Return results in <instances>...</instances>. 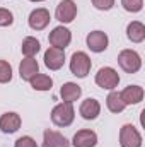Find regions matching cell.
<instances>
[{
  "label": "cell",
  "mask_w": 145,
  "mask_h": 147,
  "mask_svg": "<svg viewBox=\"0 0 145 147\" xmlns=\"http://www.w3.org/2000/svg\"><path fill=\"white\" fill-rule=\"evenodd\" d=\"M80 94H82V89L75 82H67L60 89V96H62L63 103H73V101H77L80 98Z\"/></svg>",
  "instance_id": "obj_17"
},
{
  "label": "cell",
  "mask_w": 145,
  "mask_h": 147,
  "mask_svg": "<svg viewBox=\"0 0 145 147\" xmlns=\"http://www.w3.org/2000/svg\"><path fill=\"white\" fill-rule=\"evenodd\" d=\"M55 16L63 24L72 22L73 19H75V16H77V5H75V2L73 0H62L58 3V7H56Z\"/></svg>",
  "instance_id": "obj_7"
},
{
  "label": "cell",
  "mask_w": 145,
  "mask_h": 147,
  "mask_svg": "<svg viewBox=\"0 0 145 147\" xmlns=\"http://www.w3.org/2000/svg\"><path fill=\"white\" fill-rule=\"evenodd\" d=\"M119 96L126 106L128 105H138L144 99V89L140 86H128L123 89V92H119Z\"/></svg>",
  "instance_id": "obj_13"
},
{
  "label": "cell",
  "mask_w": 145,
  "mask_h": 147,
  "mask_svg": "<svg viewBox=\"0 0 145 147\" xmlns=\"http://www.w3.org/2000/svg\"><path fill=\"white\" fill-rule=\"evenodd\" d=\"M31 2H43V0H31Z\"/></svg>",
  "instance_id": "obj_27"
},
{
  "label": "cell",
  "mask_w": 145,
  "mask_h": 147,
  "mask_svg": "<svg viewBox=\"0 0 145 147\" xmlns=\"http://www.w3.org/2000/svg\"><path fill=\"white\" fill-rule=\"evenodd\" d=\"M72 144H73V147H96L97 135L92 130H79L73 135Z\"/></svg>",
  "instance_id": "obj_12"
},
{
  "label": "cell",
  "mask_w": 145,
  "mask_h": 147,
  "mask_svg": "<svg viewBox=\"0 0 145 147\" xmlns=\"http://www.w3.org/2000/svg\"><path fill=\"white\" fill-rule=\"evenodd\" d=\"M36 74H39V65L34 58H24L19 65V75L22 80H31Z\"/></svg>",
  "instance_id": "obj_16"
},
{
  "label": "cell",
  "mask_w": 145,
  "mask_h": 147,
  "mask_svg": "<svg viewBox=\"0 0 145 147\" xmlns=\"http://www.w3.org/2000/svg\"><path fill=\"white\" fill-rule=\"evenodd\" d=\"M14 147H38V144H36V140H34L33 137L26 135V137L17 139V140H15V146H14Z\"/></svg>",
  "instance_id": "obj_25"
},
{
  "label": "cell",
  "mask_w": 145,
  "mask_h": 147,
  "mask_svg": "<svg viewBox=\"0 0 145 147\" xmlns=\"http://www.w3.org/2000/svg\"><path fill=\"white\" fill-rule=\"evenodd\" d=\"M92 63H91V58L87 57V53L84 51H75L72 55V60H70V70L75 77H87V74L91 70Z\"/></svg>",
  "instance_id": "obj_3"
},
{
  "label": "cell",
  "mask_w": 145,
  "mask_h": 147,
  "mask_svg": "<svg viewBox=\"0 0 145 147\" xmlns=\"http://www.w3.org/2000/svg\"><path fill=\"white\" fill-rule=\"evenodd\" d=\"M50 45L51 46H55V48H60V50H65L68 45H70V41H72V34H70V31L67 29V28H63V26H58V28H55L51 33H50Z\"/></svg>",
  "instance_id": "obj_8"
},
{
  "label": "cell",
  "mask_w": 145,
  "mask_h": 147,
  "mask_svg": "<svg viewBox=\"0 0 145 147\" xmlns=\"http://www.w3.org/2000/svg\"><path fill=\"white\" fill-rule=\"evenodd\" d=\"M80 115H82V118L84 120H96L97 118V115L101 113V105L96 101V99H92V98H87L85 101H82V105H80Z\"/></svg>",
  "instance_id": "obj_15"
},
{
  "label": "cell",
  "mask_w": 145,
  "mask_h": 147,
  "mask_svg": "<svg viewBox=\"0 0 145 147\" xmlns=\"http://www.w3.org/2000/svg\"><path fill=\"white\" fill-rule=\"evenodd\" d=\"M63 62H65V50L50 46V48L44 51V65H46L50 70H58V69H62V67H63Z\"/></svg>",
  "instance_id": "obj_6"
},
{
  "label": "cell",
  "mask_w": 145,
  "mask_h": 147,
  "mask_svg": "<svg viewBox=\"0 0 145 147\" xmlns=\"http://www.w3.org/2000/svg\"><path fill=\"white\" fill-rule=\"evenodd\" d=\"M106 105H108V110L111 111V113H121V111L126 108V105L123 103L119 92H116V91H113V92H109L108 94V98H106Z\"/></svg>",
  "instance_id": "obj_21"
},
{
  "label": "cell",
  "mask_w": 145,
  "mask_h": 147,
  "mask_svg": "<svg viewBox=\"0 0 145 147\" xmlns=\"http://www.w3.org/2000/svg\"><path fill=\"white\" fill-rule=\"evenodd\" d=\"M29 82H31L33 89H36V91H50L53 86V79L46 74H36Z\"/></svg>",
  "instance_id": "obj_20"
},
{
  "label": "cell",
  "mask_w": 145,
  "mask_h": 147,
  "mask_svg": "<svg viewBox=\"0 0 145 147\" xmlns=\"http://www.w3.org/2000/svg\"><path fill=\"white\" fill-rule=\"evenodd\" d=\"M92 5L97 10H109L114 5V0H92Z\"/></svg>",
  "instance_id": "obj_26"
},
{
  "label": "cell",
  "mask_w": 145,
  "mask_h": 147,
  "mask_svg": "<svg viewBox=\"0 0 145 147\" xmlns=\"http://www.w3.org/2000/svg\"><path fill=\"white\" fill-rule=\"evenodd\" d=\"M121 5L128 12H140L144 7V0H121Z\"/></svg>",
  "instance_id": "obj_23"
},
{
  "label": "cell",
  "mask_w": 145,
  "mask_h": 147,
  "mask_svg": "<svg viewBox=\"0 0 145 147\" xmlns=\"http://www.w3.org/2000/svg\"><path fill=\"white\" fill-rule=\"evenodd\" d=\"M51 17H50V12L46 9H34L31 14H29V26L31 29L34 31H41L44 29L48 24H50Z\"/></svg>",
  "instance_id": "obj_9"
},
{
  "label": "cell",
  "mask_w": 145,
  "mask_h": 147,
  "mask_svg": "<svg viewBox=\"0 0 145 147\" xmlns=\"http://www.w3.org/2000/svg\"><path fill=\"white\" fill-rule=\"evenodd\" d=\"M119 144L121 147H142V135L133 125H123L119 130Z\"/></svg>",
  "instance_id": "obj_4"
},
{
  "label": "cell",
  "mask_w": 145,
  "mask_h": 147,
  "mask_svg": "<svg viewBox=\"0 0 145 147\" xmlns=\"http://www.w3.org/2000/svg\"><path fill=\"white\" fill-rule=\"evenodd\" d=\"M96 84L103 89H114L119 84V75L114 69L111 67H103L99 69V72L96 74Z\"/></svg>",
  "instance_id": "obj_5"
},
{
  "label": "cell",
  "mask_w": 145,
  "mask_h": 147,
  "mask_svg": "<svg viewBox=\"0 0 145 147\" xmlns=\"http://www.w3.org/2000/svg\"><path fill=\"white\" fill-rule=\"evenodd\" d=\"M14 22V16L7 9H0V28H7Z\"/></svg>",
  "instance_id": "obj_24"
},
{
  "label": "cell",
  "mask_w": 145,
  "mask_h": 147,
  "mask_svg": "<svg viewBox=\"0 0 145 147\" xmlns=\"http://www.w3.org/2000/svg\"><path fill=\"white\" fill-rule=\"evenodd\" d=\"M21 128V116L17 113H3L0 116V130L3 134H14Z\"/></svg>",
  "instance_id": "obj_11"
},
{
  "label": "cell",
  "mask_w": 145,
  "mask_h": 147,
  "mask_svg": "<svg viewBox=\"0 0 145 147\" xmlns=\"http://www.w3.org/2000/svg\"><path fill=\"white\" fill-rule=\"evenodd\" d=\"M73 118H75V111L72 103H60L51 111V121L56 127H68L73 121Z\"/></svg>",
  "instance_id": "obj_1"
},
{
  "label": "cell",
  "mask_w": 145,
  "mask_h": 147,
  "mask_svg": "<svg viewBox=\"0 0 145 147\" xmlns=\"http://www.w3.org/2000/svg\"><path fill=\"white\" fill-rule=\"evenodd\" d=\"M21 50H22V55H24L26 58H33L38 51L41 50V45H39V41H38L36 38L28 36V38H24Z\"/></svg>",
  "instance_id": "obj_19"
},
{
  "label": "cell",
  "mask_w": 145,
  "mask_h": 147,
  "mask_svg": "<svg viewBox=\"0 0 145 147\" xmlns=\"http://www.w3.org/2000/svg\"><path fill=\"white\" fill-rule=\"evenodd\" d=\"M68 146H70V142L60 132L46 130L44 135H43V146L41 147H68Z\"/></svg>",
  "instance_id": "obj_14"
},
{
  "label": "cell",
  "mask_w": 145,
  "mask_h": 147,
  "mask_svg": "<svg viewBox=\"0 0 145 147\" xmlns=\"http://www.w3.org/2000/svg\"><path fill=\"white\" fill-rule=\"evenodd\" d=\"M126 36L133 43H142L145 39V26L142 22H138V21L130 22L128 28H126Z\"/></svg>",
  "instance_id": "obj_18"
},
{
  "label": "cell",
  "mask_w": 145,
  "mask_h": 147,
  "mask_svg": "<svg viewBox=\"0 0 145 147\" xmlns=\"http://www.w3.org/2000/svg\"><path fill=\"white\" fill-rule=\"evenodd\" d=\"M12 80V67L9 62L0 60V84H7Z\"/></svg>",
  "instance_id": "obj_22"
},
{
  "label": "cell",
  "mask_w": 145,
  "mask_h": 147,
  "mask_svg": "<svg viewBox=\"0 0 145 147\" xmlns=\"http://www.w3.org/2000/svg\"><path fill=\"white\" fill-rule=\"evenodd\" d=\"M118 63L119 67L128 74H135L140 70L142 67V58L135 50H123L118 55Z\"/></svg>",
  "instance_id": "obj_2"
},
{
  "label": "cell",
  "mask_w": 145,
  "mask_h": 147,
  "mask_svg": "<svg viewBox=\"0 0 145 147\" xmlns=\"http://www.w3.org/2000/svg\"><path fill=\"white\" fill-rule=\"evenodd\" d=\"M87 46L94 53H101L108 48V36L103 31H92L87 34Z\"/></svg>",
  "instance_id": "obj_10"
}]
</instances>
